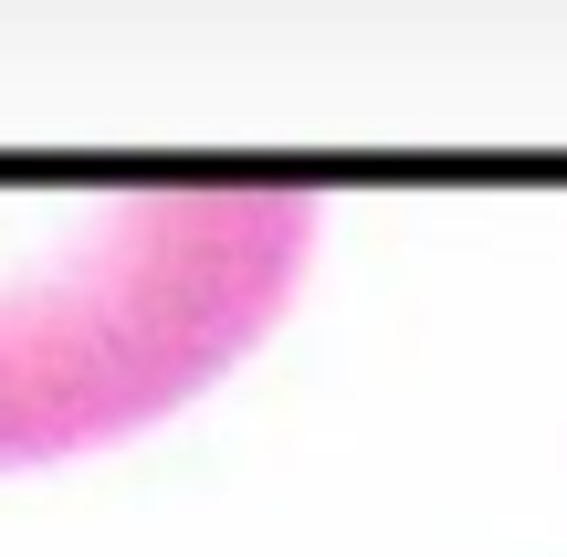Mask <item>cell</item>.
Returning <instances> with one entry per match:
<instances>
[{
    "instance_id": "6da1fadb",
    "label": "cell",
    "mask_w": 567,
    "mask_h": 557,
    "mask_svg": "<svg viewBox=\"0 0 567 557\" xmlns=\"http://www.w3.org/2000/svg\"><path fill=\"white\" fill-rule=\"evenodd\" d=\"M305 189H42L0 200V463L168 421L284 316Z\"/></svg>"
}]
</instances>
